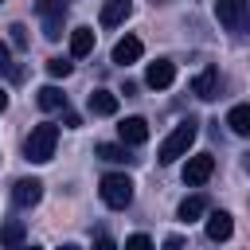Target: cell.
<instances>
[{
  "mask_svg": "<svg viewBox=\"0 0 250 250\" xmlns=\"http://www.w3.org/2000/svg\"><path fill=\"white\" fill-rule=\"evenodd\" d=\"M195 133H199V125L188 117V121H180L164 141H160V148H156V160L160 164H176L180 156H188V148H191V141H195Z\"/></svg>",
  "mask_w": 250,
  "mask_h": 250,
  "instance_id": "1",
  "label": "cell"
},
{
  "mask_svg": "<svg viewBox=\"0 0 250 250\" xmlns=\"http://www.w3.org/2000/svg\"><path fill=\"white\" fill-rule=\"evenodd\" d=\"M55 145H59V125L43 121V125H35V129L27 133V141H23V156H27L31 164H47V160L55 156Z\"/></svg>",
  "mask_w": 250,
  "mask_h": 250,
  "instance_id": "2",
  "label": "cell"
},
{
  "mask_svg": "<svg viewBox=\"0 0 250 250\" xmlns=\"http://www.w3.org/2000/svg\"><path fill=\"white\" fill-rule=\"evenodd\" d=\"M98 191H102V203H105V207H113V211H125V207L133 203V180H129V176H121V172L102 176Z\"/></svg>",
  "mask_w": 250,
  "mask_h": 250,
  "instance_id": "3",
  "label": "cell"
},
{
  "mask_svg": "<svg viewBox=\"0 0 250 250\" xmlns=\"http://www.w3.org/2000/svg\"><path fill=\"white\" fill-rule=\"evenodd\" d=\"M215 20L230 35H246L250 31V4L246 0H215Z\"/></svg>",
  "mask_w": 250,
  "mask_h": 250,
  "instance_id": "4",
  "label": "cell"
},
{
  "mask_svg": "<svg viewBox=\"0 0 250 250\" xmlns=\"http://www.w3.org/2000/svg\"><path fill=\"white\" fill-rule=\"evenodd\" d=\"M35 12L43 16V35L59 39L62 35V20H66V0H35Z\"/></svg>",
  "mask_w": 250,
  "mask_h": 250,
  "instance_id": "5",
  "label": "cell"
},
{
  "mask_svg": "<svg viewBox=\"0 0 250 250\" xmlns=\"http://www.w3.org/2000/svg\"><path fill=\"white\" fill-rule=\"evenodd\" d=\"M211 172H215V156H211V152H195V156L184 164V184H188V188H203V184L211 180Z\"/></svg>",
  "mask_w": 250,
  "mask_h": 250,
  "instance_id": "6",
  "label": "cell"
},
{
  "mask_svg": "<svg viewBox=\"0 0 250 250\" xmlns=\"http://www.w3.org/2000/svg\"><path fill=\"white\" fill-rule=\"evenodd\" d=\"M39 199H43V180L23 176V180L12 184V203H16V207H35Z\"/></svg>",
  "mask_w": 250,
  "mask_h": 250,
  "instance_id": "7",
  "label": "cell"
},
{
  "mask_svg": "<svg viewBox=\"0 0 250 250\" xmlns=\"http://www.w3.org/2000/svg\"><path fill=\"white\" fill-rule=\"evenodd\" d=\"M145 82H148L152 90H168V86L176 82V62H172V59H156V62H148Z\"/></svg>",
  "mask_w": 250,
  "mask_h": 250,
  "instance_id": "8",
  "label": "cell"
},
{
  "mask_svg": "<svg viewBox=\"0 0 250 250\" xmlns=\"http://www.w3.org/2000/svg\"><path fill=\"white\" fill-rule=\"evenodd\" d=\"M191 94L203 98V102L219 98V66H203V70L195 74V82H191Z\"/></svg>",
  "mask_w": 250,
  "mask_h": 250,
  "instance_id": "9",
  "label": "cell"
},
{
  "mask_svg": "<svg viewBox=\"0 0 250 250\" xmlns=\"http://www.w3.org/2000/svg\"><path fill=\"white\" fill-rule=\"evenodd\" d=\"M141 55H145V43H141L137 35H125V39L113 43V62H117V66H129V62H137Z\"/></svg>",
  "mask_w": 250,
  "mask_h": 250,
  "instance_id": "10",
  "label": "cell"
},
{
  "mask_svg": "<svg viewBox=\"0 0 250 250\" xmlns=\"http://www.w3.org/2000/svg\"><path fill=\"white\" fill-rule=\"evenodd\" d=\"M117 137H121L125 145H145V141H148V121H145V117H125V121L117 125Z\"/></svg>",
  "mask_w": 250,
  "mask_h": 250,
  "instance_id": "11",
  "label": "cell"
},
{
  "mask_svg": "<svg viewBox=\"0 0 250 250\" xmlns=\"http://www.w3.org/2000/svg\"><path fill=\"white\" fill-rule=\"evenodd\" d=\"M133 12V0H102V27H117L125 23Z\"/></svg>",
  "mask_w": 250,
  "mask_h": 250,
  "instance_id": "12",
  "label": "cell"
},
{
  "mask_svg": "<svg viewBox=\"0 0 250 250\" xmlns=\"http://www.w3.org/2000/svg\"><path fill=\"white\" fill-rule=\"evenodd\" d=\"M230 230H234V223H230L227 211H211V215H207V238H211V242H227Z\"/></svg>",
  "mask_w": 250,
  "mask_h": 250,
  "instance_id": "13",
  "label": "cell"
},
{
  "mask_svg": "<svg viewBox=\"0 0 250 250\" xmlns=\"http://www.w3.org/2000/svg\"><path fill=\"white\" fill-rule=\"evenodd\" d=\"M86 105H90V113H98V117H113V113H117V94L94 90V94L86 98Z\"/></svg>",
  "mask_w": 250,
  "mask_h": 250,
  "instance_id": "14",
  "label": "cell"
},
{
  "mask_svg": "<svg viewBox=\"0 0 250 250\" xmlns=\"http://www.w3.org/2000/svg\"><path fill=\"white\" fill-rule=\"evenodd\" d=\"M94 51V27H74L70 31V55L74 59H86Z\"/></svg>",
  "mask_w": 250,
  "mask_h": 250,
  "instance_id": "15",
  "label": "cell"
},
{
  "mask_svg": "<svg viewBox=\"0 0 250 250\" xmlns=\"http://www.w3.org/2000/svg\"><path fill=\"white\" fill-rule=\"evenodd\" d=\"M94 152H98L102 160H109V164H133V160H137V156H129V145H125V141H121V145H109V141H105V145H98Z\"/></svg>",
  "mask_w": 250,
  "mask_h": 250,
  "instance_id": "16",
  "label": "cell"
},
{
  "mask_svg": "<svg viewBox=\"0 0 250 250\" xmlns=\"http://www.w3.org/2000/svg\"><path fill=\"white\" fill-rule=\"evenodd\" d=\"M227 125H230V133H238V137H250V102L234 105V109L227 113Z\"/></svg>",
  "mask_w": 250,
  "mask_h": 250,
  "instance_id": "17",
  "label": "cell"
},
{
  "mask_svg": "<svg viewBox=\"0 0 250 250\" xmlns=\"http://www.w3.org/2000/svg\"><path fill=\"white\" fill-rule=\"evenodd\" d=\"M35 102H39V109H66V94L59 86H43L35 94Z\"/></svg>",
  "mask_w": 250,
  "mask_h": 250,
  "instance_id": "18",
  "label": "cell"
},
{
  "mask_svg": "<svg viewBox=\"0 0 250 250\" xmlns=\"http://www.w3.org/2000/svg\"><path fill=\"white\" fill-rule=\"evenodd\" d=\"M203 211H207V199H203V195H188V199L180 203V219H184V223H195Z\"/></svg>",
  "mask_w": 250,
  "mask_h": 250,
  "instance_id": "19",
  "label": "cell"
},
{
  "mask_svg": "<svg viewBox=\"0 0 250 250\" xmlns=\"http://www.w3.org/2000/svg\"><path fill=\"white\" fill-rule=\"evenodd\" d=\"M23 234H27V230H23V223H20V219H8V223L0 227V246H20V242H23Z\"/></svg>",
  "mask_w": 250,
  "mask_h": 250,
  "instance_id": "20",
  "label": "cell"
},
{
  "mask_svg": "<svg viewBox=\"0 0 250 250\" xmlns=\"http://www.w3.org/2000/svg\"><path fill=\"white\" fill-rule=\"evenodd\" d=\"M70 70H74L70 59H47V74H51V78H66Z\"/></svg>",
  "mask_w": 250,
  "mask_h": 250,
  "instance_id": "21",
  "label": "cell"
},
{
  "mask_svg": "<svg viewBox=\"0 0 250 250\" xmlns=\"http://www.w3.org/2000/svg\"><path fill=\"white\" fill-rule=\"evenodd\" d=\"M0 74H16V66H12V47H8V43H0Z\"/></svg>",
  "mask_w": 250,
  "mask_h": 250,
  "instance_id": "22",
  "label": "cell"
},
{
  "mask_svg": "<svg viewBox=\"0 0 250 250\" xmlns=\"http://www.w3.org/2000/svg\"><path fill=\"white\" fill-rule=\"evenodd\" d=\"M8 31H12V47H27V27L23 23H12Z\"/></svg>",
  "mask_w": 250,
  "mask_h": 250,
  "instance_id": "23",
  "label": "cell"
},
{
  "mask_svg": "<svg viewBox=\"0 0 250 250\" xmlns=\"http://www.w3.org/2000/svg\"><path fill=\"white\" fill-rule=\"evenodd\" d=\"M125 246H129V250H148V246H152V238H148V234H129V238H125Z\"/></svg>",
  "mask_w": 250,
  "mask_h": 250,
  "instance_id": "24",
  "label": "cell"
},
{
  "mask_svg": "<svg viewBox=\"0 0 250 250\" xmlns=\"http://www.w3.org/2000/svg\"><path fill=\"white\" fill-rule=\"evenodd\" d=\"M62 125H66V129H74V125H82V121H78V113H70V109H62Z\"/></svg>",
  "mask_w": 250,
  "mask_h": 250,
  "instance_id": "25",
  "label": "cell"
},
{
  "mask_svg": "<svg viewBox=\"0 0 250 250\" xmlns=\"http://www.w3.org/2000/svg\"><path fill=\"white\" fill-rule=\"evenodd\" d=\"M8 109V94H4V86H0V113Z\"/></svg>",
  "mask_w": 250,
  "mask_h": 250,
  "instance_id": "26",
  "label": "cell"
},
{
  "mask_svg": "<svg viewBox=\"0 0 250 250\" xmlns=\"http://www.w3.org/2000/svg\"><path fill=\"white\" fill-rule=\"evenodd\" d=\"M242 168H246V172H250V156H246V160H242Z\"/></svg>",
  "mask_w": 250,
  "mask_h": 250,
  "instance_id": "27",
  "label": "cell"
},
{
  "mask_svg": "<svg viewBox=\"0 0 250 250\" xmlns=\"http://www.w3.org/2000/svg\"><path fill=\"white\" fill-rule=\"evenodd\" d=\"M152 4H164V0H152Z\"/></svg>",
  "mask_w": 250,
  "mask_h": 250,
  "instance_id": "28",
  "label": "cell"
}]
</instances>
